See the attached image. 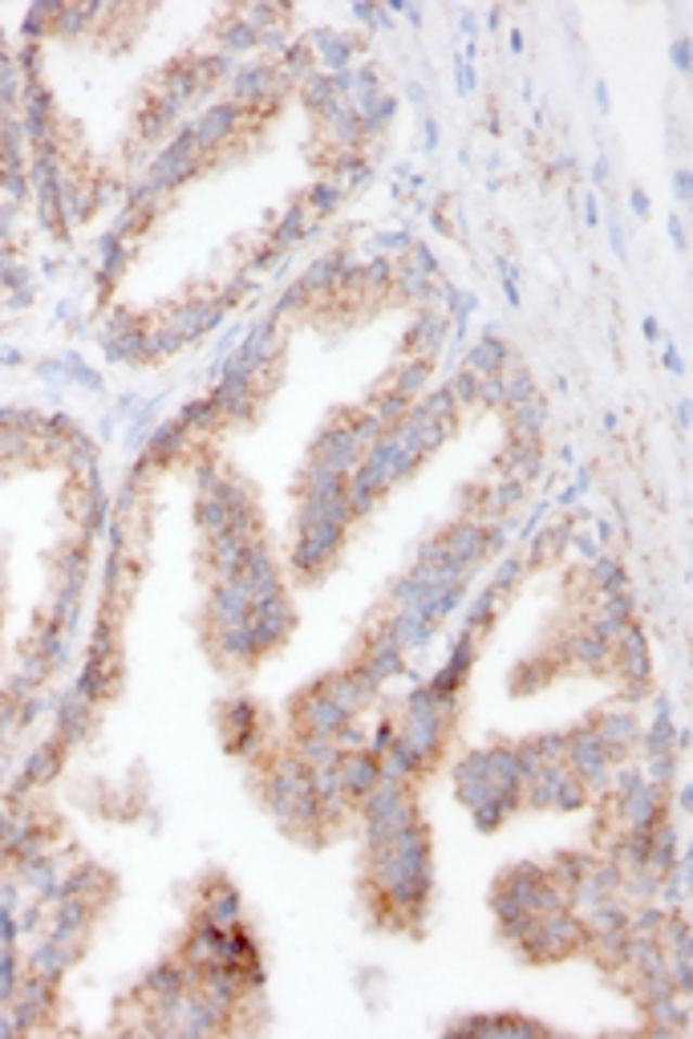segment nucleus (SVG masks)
<instances>
[{
    "label": "nucleus",
    "instance_id": "obj_51",
    "mask_svg": "<svg viewBox=\"0 0 693 1039\" xmlns=\"http://www.w3.org/2000/svg\"><path fill=\"white\" fill-rule=\"evenodd\" d=\"M585 219H588V228H596V224H601V212H596V195H592V191L585 195Z\"/></svg>",
    "mask_w": 693,
    "mask_h": 1039
},
{
    "label": "nucleus",
    "instance_id": "obj_46",
    "mask_svg": "<svg viewBox=\"0 0 693 1039\" xmlns=\"http://www.w3.org/2000/svg\"><path fill=\"white\" fill-rule=\"evenodd\" d=\"M673 191H678V200L690 203V191H693L690 167H678V172H673Z\"/></svg>",
    "mask_w": 693,
    "mask_h": 1039
},
{
    "label": "nucleus",
    "instance_id": "obj_10",
    "mask_svg": "<svg viewBox=\"0 0 693 1039\" xmlns=\"http://www.w3.org/2000/svg\"><path fill=\"white\" fill-rule=\"evenodd\" d=\"M447 1036H487V1039H527V1036H552V1027L539 1024V1019H527L519 1011H499V1015H459L454 1024L447 1027Z\"/></svg>",
    "mask_w": 693,
    "mask_h": 1039
},
{
    "label": "nucleus",
    "instance_id": "obj_21",
    "mask_svg": "<svg viewBox=\"0 0 693 1039\" xmlns=\"http://www.w3.org/2000/svg\"><path fill=\"white\" fill-rule=\"evenodd\" d=\"M385 630L394 634V642L406 654H422L438 634V621H431L418 606H394L385 613Z\"/></svg>",
    "mask_w": 693,
    "mask_h": 1039
},
{
    "label": "nucleus",
    "instance_id": "obj_24",
    "mask_svg": "<svg viewBox=\"0 0 693 1039\" xmlns=\"http://www.w3.org/2000/svg\"><path fill=\"white\" fill-rule=\"evenodd\" d=\"M495 471L503 476V480H515V483H536V476L543 471V447L539 443H519V439H508V447L499 451V459H495Z\"/></svg>",
    "mask_w": 693,
    "mask_h": 1039
},
{
    "label": "nucleus",
    "instance_id": "obj_52",
    "mask_svg": "<svg viewBox=\"0 0 693 1039\" xmlns=\"http://www.w3.org/2000/svg\"><path fill=\"white\" fill-rule=\"evenodd\" d=\"M629 203H632V212H637V216H641V219L649 216V200H645V191H632V200H629Z\"/></svg>",
    "mask_w": 693,
    "mask_h": 1039
},
{
    "label": "nucleus",
    "instance_id": "obj_26",
    "mask_svg": "<svg viewBox=\"0 0 693 1039\" xmlns=\"http://www.w3.org/2000/svg\"><path fill=\"white\" fill-rule=\"evenodd\" d=\"M503 415H508V434L519 443H539L548 431V398L543 394H531L524 403L508 406Z\"/></svg>",
    "mask_w": 693,
    "mask_h": 1039
},
{
    "label": "nucleus",
    "instance_id": "obj_42",
    "mask_svg": "<svg viewBox=\"0 0 693 1039\" xmlns=\"http://www.w3.org/2000/svg\"><path fill=\"white\" fill-rule=\"evenodd\" d=\"M442 387L450 390V398L459 403V410H471V406H478V373H471L466 366H459V370L450 373Z\"/></svg>",
    "mask_w": 693,
    "mask_h": 1039
},
{
    "label": "nucleus",
    "instance_id": "obj_38",
    "mask_svg": "<svg viewBox=\"0 0 693 1039\" xmlns=\"http://www.w3.org/2000/svg\"><path fill=\"white\" fill-rule=\"evenodd\" d=\"M410 398H401V394H394V390H373L370 394V403H365V410H373L377 415V422L382 427H394V422H401L406 415H410Z\"/></svg>",
    "mask_w": 693,
    "mask_h": 1039
},
{
    "label": "nucleus",
    "instance_id": "obj_49",
    "mask_svg": "<svg viewBox=\"0 0 693 1039\" xmlns=\"http://www.w3.org/2000/svg\"><path fill=\"white\" fill-rule=\"evenodd\" d=\"M9 1036H21V1031H16L13 1011H9V1008H4V1003H0V1039H9Z\"/></svg>",
    "mask_w": 693,
    "mask_h": 1039
},
{
    "label": "nucleus",
    "instance_id": "obj_41",
    "mask_svg": "<svg viewBox=\"0 0 693 1039\" xmlns=\"http://www.w3.org/2000/svg\"><path fill=\"white\" fill-rule=\"evenodd\" d=\"M25 975V954L16 947H0V1003H9Z\"/></svg>",
    "mask_w": 693,
    "mask_h": 1039
},
{
    "label": "nucleus",
    "instance_id": "obj_45",
    "mask_svg": "<svg viewBox=\"0 0 693 1039\" xmlns=\"http://www.w3.org/2000/svg\"><path fill=\"white\" fill-rule=\"evenodd\" d=\"M499 273H503V284H508V301L511 305H519V268L515 264H499Z\"/></svg>",
    "mask_w": 693,
    "mask_h": 1039
},
{
    "label": "nucleus",
    "instance_id": "obj_3",
    "mask_svg": "<svg viewBox=\"0 0 693 1039\" xmlns=\"http://www.w3.org/2000/svg\"><path fill=\"white\" fill-rule=\"evenodd\" d=\"M608 674L620 683V702H629V707L653 695V650H649V637L637 621H629V630L616 637Z\"/></svg>",
    "mask_w": 693,
    "mask_h": 1039
},
{
    "label": "nucleus",
    "instance_id": "obj_12",
    "mask_svg": "<svg viewBox=\"0 0 693 1039\" xmlns=\"http://www.w3.org/2000/svg\"><path fill=\"white\" fill-rule=\"evenodd\" d=\"M592 727L601 735V744L608 747V756L620 763L637 751V739H641V727H645V723H641L637 707L620 702V707H608V711L592 714Z\"/></svg>",
    "mask_w": 693,
    "mask_h": 1039
},
{
    "label": "nucleus",
    "instance_id": "obj_50",
    "mask_svg": "<svg viewBox=\"0 0 693 1039\" xmlns=\"http://www.w3.org/2000/svg\"><path fill=\"white\" fill-rule=\"evenodd\" d=\"M422 142H426V151H434V147H438V123H434V118H426V123H422Z\"/></svg>",
    "mask_w": 693,
    "mask_h": 1039
},
{
    "label": "nucleus",
    "instance_id": "obj_48",
    "mask_svg": "<svg viewBox=\"0 0 693 1039\" xmlns=\"http://www.w3.org/2000/svg\"><path fill=\"white\" fill-rule=\"evenodd\" d=\"M454 81H459V90H462V93L475 90V74H471V65L462 62V58H459V65H454Z\"/></svg>",
    "mask_w": 693,
    "mask_h": 1039
},
{
    "label": "nucleus",
    "instance_id": "obj_6",
    "mask_svg": "<svg viewBox=\"0 0 693 1039\" xmlns=\"http://www.w3.org/2000/svg\"><path fill=\"white\" fill-rule=\"evenodd\" d=\"M219 723H223V744H228L231 756L260 760L264 747H268V723H264L260 707L252 698H231Z\"/></svg>",
    "mask_w": 693,
    "mask_h": 1039
},
{
    "label": "nucleus",
    "instance_id": "obj_44",
    "mask_svg": "<svg viewBox=\"0 0 693 1039\" xmlns=\"http://www.w3.org/2000/svg\"><path fill=\"white\" fill-rule=\"evenodd\" d=\"M527 744L543 763H564V731H539Z\"/></svg>",
    "mask_w": 693,
    "mask_h": 1039
},
{
    "label": "nucleus",
    "instance_id": "obj_4",
    "mask_svg": "<svg viewBox=\"0 0 693 1039\" xmlns=\"http://www.w3.org/2000/svg\"><path fill=\"white\" fill-rule=\"evenodd\" d=\"M564 763H568L576 776L585 780L592 796H608L616 760L608 756V747L601 744V735H596V727H592V719H580L576 727L564 731Z\"/></svg>",
    "mask_w": 693,
    "mask_h": 1039
},
{
    "label": "nucleus",
    "instance_id": "obj_36",
    "mask_svg": "<svg viewBox=\"0 0 693 1039\" xmlns=\"http://www.w3.org/2000/svg\"><path fill=\"white\" fill-rule=\"evenodd\" d=\"M555 670H560V667H555L552 658H548V654H539V658L524 662V667L511 674V690H515V695H531V690H539L543 683H552Z\"/></svg>",
    "mask_w": 693,
    "mask_h": 1039
},
{
    "label": "nucleus",
    "instance_id": "obj_34",
    "mask_svg": "<svg viewBox=\"0 0 693 1039\" xmlns=\"http://www.w3.org/2000/svg\"><path fill=\"white\" fill-rule=\"evenodd\" d=\"M499 601H503V597H499L495 590H483V593H478L475 601L466 606V613H462V634H475L478 642H483V634L491 630L495 613H499Z\"/></svg>",
    "mask_w": 693,
    "mask_h": 1039
},
{
    "label": "nucleus",
    "instance_id": "obj_22",
    "mask_svg": "<svg viewBox=\"0 0 693 1039\" xmlns=\"http://www.w3.org/2000/svg\"><path fill=\"white\" fill-rule=\"evenodd\" d=\"M337 772H341V788L349 796V804H357V800L382 780V763H377V756H373L370 747H341Z\"/></svg>",
    "mask_w": 693,
    "mask_h": 1039
},
{
    "label": "nucleus",
    "instance_id": "obj_25",
    "mask_svg": "<svg viewBox=\"0 0 693 1039\" xmlns=\"http://www.w3.org/2000/svg\"><path fill=\"white\" fill-rule=\"evenodd\" d=\"M434 357H422V354H410L401 357L398 366H394V373H389V382H385V390H394V394H401V398H410V403H418L426 390H431V378H434Z\"/></svg>",
    "mask_w": 693,
    "mask_h": 1039
},
{
    "label": "nucleus",
    "instance_id": "obj_19",
    "mask_svg": "<svg viewBox=\"0 0 693 1039\" xmlns=\"http://www.w3.org/2000/svg\"><path fill=\"white\" fill-rule=\"evenodd\" d=\"M317 232H321V224L308 216V207L300 203V195H296V200H288V207L280 212L277 228H268V244H264V249H272L277 256H293L308 236H317Z\"/></svg>",
    "mask_w": 693,
    "mask_h": 1039
},
{
    "label": "nucleus",
    "instance_id": "obj_16",
    "mask_svg": "<svg viewBox=\"0 0 693 1039\" xmlns=\"http://www.w3.org/2000/svg\"><path fill=\"white\" fill-rule=\"evenodd\" d=\"M203 618H207V634L228 630V625H244V621L252 618V597H247L235 581H211Z\"/></svg>",
    "mask_w": 693,
    "mask_h": 1039
},
{
    "label": "nucleus",
    "instance_id": "obj_5",
    "mask_svg": "<svg viewBox=\"0 0 693 1039\" xmlns=\"http://www.w3.org/2000/svg\"><path fill=\"white\" fill-rule=\"evenodd\" d=\"M592 804L588 784L568 763H548L536 776L524 784V808H539V812H580Z\"/></svg>",
    "mask_w": 693,
    "mask_h": 1039
},
{
    "label": "nucleus",
    "instance_id": "obj_1",
    "mask_svg": "<svg viewBox=\"0 0 693 1039\" xmlns=\"http://www.w3.org/2000/svg\"><path fill=\"white\" fill-rule=\"evenodd\" d=\"M394 719H398V739L431 772L450 744V731L459 719V695H438L431 683H418L401 702V714H394Z\"/></svg>",
    "mask_w": 693,
    "mask_h": 1039
},
{
    "label": "nucleus",
    "instance_id": "obj_17",
    "mask_svg": "<svg viewBox=\"0 0 693 1039\" xmlns=\"http://www.w3.org/2000/svg\"><path fill=\"white\" fill-rule=\"evenodd\" d=\"M195 917L211 922V926H235V922H244V901L235 894V885H231L228 877H207V882L200 885Z\"/></svg>",
    "mask_w": 693,
    "mask_h": 1039
},
{
    "label": "nucleus",
    "instance_id": "obj_56",
    "mask_svg": "<svg viewBox=\"0 0 693 1039\" xmlns=\"http://www.w3.org/2000/svg\"><path fill=\"white\" fill-rule=\"evenodd\" d=\"M0 861H4V853H0Z\"/></svg>",
    "mask_w": 693,
    "mask_h": 1039
},
{
    "label": "nucleus",
    "instance_id": "obj_37",
    "mask_svg": "<svg viewBox=\"0 0 693 1039\" xmlns=\"http://www.w3.org/2000/svg\"><path fill=\"white\" fill-rule=\"evenodd\" d=\"M499 378H503V394H508V406L524 403V398L539 394V390H536V378H531V370H527L519 357H511L508 366L499 370Z\"/></svg>",
    "mask_w": 693,
    "mask_h": 1039
},
{
    "label": "nucleus",
    "instance_id": "obj_55",
    "mask_svg": "<svg viewBox=\"0 0 693 1039\" xmlns=\"http://www.w3.org/2000/svg\"><path fill=\"white\" fill-rule=\"evenodd\" d=\"M645 338H649V342H657V338H662V329H657V321H649V326H645Z\"/></svg>",
    "mask_w": 693,
    "mask_h": 1039
},
{
    "label": "nucleus",
    "instance_id": "obj_2",
    "mask_svg": "<svg viewBox=\"0 0 693 1039\" xmlns=\"http://www.w3.org/2000/svg\"><path fill=\"white\" fill-rule=\"evenodd\" d=\"M349 528L333 520H293V569L300 581H317L345 548Z\"/></svg>",
    "mask_w": 693,
    "mask_h": 1039
},
{
    "label": "nucleus",
    "instance_id": "obj_23",
    "mask_svg": "<svg viewBox=\"0 0 693 1039\" xmlns=\"http://www.w3.org/2000/svg\"><path fill=\"white\" fill-rule=\"evenodd\" d=\"M211 637V650H216V658L223 662V667L240 670V667H252V662H260L264 654L260 646H256V637H252V625H228V630H216Z\"/></svg>",
    "mask_w": 693,
    "mask_h": 1039
},
{
    "label": "nucleus",
    "instance_id": "obj_13",
    "mask_svg": "<svg viewBox=\"0 0 693 1039\" xmlns=\"http://www.w3.org/2000/svg\"><path fill=\"white\" fill-rule=\"evenodd\" d=\"M305 46L312 49V62L321 74H345L357 65V53H361V37L349 29H317L305 37Z\"/></svg>",
    "mask_w": 693,
    "mask_h": 1039
},
{
    "label": "nucleus",
    "instance_id": "obj_20",
    "mask_svg": "<svg viewBox=\"0 0 693 1039\" xmlns=\"http://www.w3.org/2000/svg\"><path fill=\"white\" fill-rule=\"evenodd\" d=\"M478 658V637L475 634H462L454 637V646H450L447 662L434 670L426 683L438 690V695H462V686H466V679H471V667H475Z\"/></svg>",
    "mask_w": 693,
    "mask_h": 1039
},
{
    "label": "nucleus",
    "instance_id": "obj_15",
    "mask_svg": "<svg viewBox=\"0 0 693 1039\" xmlns=\"http://www.w3.org/2000/svg\"><path fill=\"white\" fill-rule=\"evenodd\" d=\"M495 788H503L495 780L491 763H487V747H471L462 751L459 763H454V796H459L466 808H475L478 800H487Z\"/></svg>",
    "mask_w": 693,
    "mask_h": 1039
},
{
    "label": "nucleus",
    "instance_id": "obj_18",
    "mask_svg": "<svg viewBox=\"0 0 693 1039\" xmlns=\"http://www.w3.org/2000/svg\"><path fill=\"white\" fill-rule=\"evenodd\" d=\"M450 342V321L442 317V313L434 309H418L414 321H410V329L401 333V357L410 354H422V357H434L438 362V354L447 350Z\"/></svg>",
    "mask_w": 693,
    "mask_h": 1039
},
{
    "label": "nucleus",
    "instance_id": "obj_14",
    "mask_svg": "<svg viewBox=\"0 0 693 1039\" xmlns=\"http://www.w3.org/2000/svg\"><path fill=\"white\" fill-rule=\"evenodd\" d=\"M247 625H252V637H256L260 654L284 646L296 630V609H293V601H288V593H280V597L264 601V606H252Z\"/></svg>",
    "mask_w": 693,
    "mask_h": 1039
},
{
    "label": "nucleus",
    "instance_id": "obj_8",
    "mask_svg": "<svg viewBox=\"0 0 693 1039\" xmlns=\"http://www.w3.org/2000/svg\"><path fill=\"white\" fill-rule=\"evenodd\" d=\"M308 459H312V464H321V467H329V471H337V476H349V471H354V467L365 459V447H361V439L349 431V422L337 415L333 422H324L321 434L312 439Z\"/></svg>",
    "mask_w": 693,
    "mask_h": 1039
},
{
    "label": "nucleus",
    "instance_id": "obj_31",
    "mask_svg": "<svg viewBox=\"0 0 693 1039\" xmlns=\"http://www.w3.org/2000/svg\"><path fill=\"white\" fill-rule=\"evenodd\" d=\"M511 357H515V350H511L503 338H495V333H487V338H478L471 350H466V370L478 373V378H487V373H499L503 366H508Z\"/></svg>",
    "mask_w": 693,
    "mask_h": 1039
},
{
    "label": "nucleus",
    "instance_id": "obj_35",
    "mask_svg": "<svg viewBox=\"0 0 693 1039\" xmlns=\"http://www.w3.org/2000/svg\"><path fill=\"white\" fill-rule=\"evenodd\" d=\"M300 203H305V207H308V216L317 219V224H324V219L333 216V212H337L341 203H345V191H341L337 183H329V179H321V183H312V187H308V191H305V195H300Z\"/></svg>",
    "mask_w": 693,
    "mask_h": 1039
},
{
    "label": "nucleus",
    "instance_id": "obj_39",
    "mask_svg": "<svg viewBox=\"0 0 693 1039\" xmlns=\"http://www.w3.org/2000/svg\"><path fill=\"white\" fill-rule=\"evenodd\" d=\"M524 573H527V560H524V553H503L499 557V565L491 569V585L487 590H495L499 597H508L519 581H524Z\"/></svg>",
    "mask_w": 693,
    "mask_h": 1039
},
{
    "label": "nucleus",
    "instance_id": "obj_53",
    "mask_svg": "<svg viewBox=\"0 0 693 1039\" xmlns=\"http://www.w3.org/2000/svg\"><path fill=\"white\" fill-rule=\"evenodd\" d=\"M669 232H673V244H678V252H685V232H681V219H669Z\"/></svg>",
    "mask_w": 693,
    "mask_h": 1039
},
{
    "label": "nucleus",
    "instance_id": "obj_47",
    "mask_svg": "<svg viewBox=\"0 0 693 1039\" xmlns=\"http://www.w3.org/2000/svg\"><path fill=\"white\" fill-rule=\"evenodd\" d=\"M690 58H693L690 37H678V41H673V65H678V69H690Z\"/></svg>",
    "mask_w": 693,
    "mask_h": 1039
},
{
    "label": "nucleus",
    "instance_id": "obj_43",
    "mask_svg": "<svg viewBox=\"0 0 693 1039\" xmlns=\"http://www.w3.org/2000/svg\"><path fill=\"white\" fill-rule=\"evenodd\" d=\"M665 917L662 901H632L629 905V934H657Z\"/></svg>",
    "mask_w": 693,
    "mask_h": 1039
},
{
    "label": "nucleus",
    "instance_id": "obj_27",
    "mask_svg": "<svg viewBox=\"0 0 693 1039\" xmlns=\"http://www.w3.org/2000/svg\"><path fill=\"white\" fill-rule=\"evenodd\" d=\"M284 747H293L308 768H324V763L341 760L337 739H333V735H321V731H308V727H288V744Z\"/></svg>",
    "mask_w": 693,
    "mask_h": 1039
},
{
    "label": "nucleus",
    "instance_id": "obj_7",
    "mask_svg": "<svg viewBox=\"0 0 693 1039\" xmlns=\"http://www.w3.org/2000/svg\"><path fill=\"white\" fill-rule=\"evenodd\" d=\"M349 662H361L377 683H389V679H398L401 670H406V650H401L398 642H394V634L385 630V618H377L354 646Z\"/></svg>",
    "mask_w": 693,
    "mask_h": 1039
},
{
    "label": "nucleus",
    "instance_id": "obj_29",
    "mask_svg": "<svg viewBox=\"0 0 693 1039\" xmlns=\"http://www.w3.org/2000/svg\"><path fill=\"white\" fill-rule=\"evenodd\" d=\"M373 175V163L365 151H345V155H333V163H329V183H337L345 195H354L357 187H365Z\"/></svg>",
    "mask_w": 693,
    "mask_h": 1039
},
{
    "label": "nucleus",
    "instance_id": "obj_40",
    "mask_svg": "<svg viewBox=\"0 0 693 1039\" xmlns=\"http://www.w3.org/2000/svg\"><path fill=\"white\" fill-rule=\"evenodd\" d=\"M195 524H200L203 541L216 536V532H223V528H231L228 504H223L219 496H200V504H195Z\"/></svg>",
    "mask_w": 693,
    "mask_h": 1039
},
{
    "label": "nucleus",
    "instance_id": "obj_11",
    "mask_svg": "<svg viewBox=\"0 0 693 1039\" xmlns=\"http://www.w3.org/2000/svg\"><path fill=\"white\" fill-rule=\"evenodd\" d=\"M321 686H324V695L333 698L341 711L357 714V719H361V711H365L373 698H377V690H382V683H377V679H373V674L361 667V662H345L341 670L324 674Z\"/></svg>",
    "mask_w": 693,
    "mask_h": 1039
},
{
    "label": "nucleus",
    "instance_id": "obj_30",
    "mask_svg": "<svg viewBox=\"0 0 693 1039\" xmlns=\"http://www.w3.org/2000/svg\"><path fill=\"white\" fill-rule=\"evenodd\" d=\"M69 966H74V959H69L49 934H41L29 947V954H25V971H33V975H41V978H53V983H62V975Z\"/></svg>",
    "mask_w": 693,
    "mask_h": 1039
},
{
    "label": "nucleus",
    "instance_id": "obj_28",
    "mask_svg": "<svg viewBox=\"0 0 693 1039\" xmlns=\"http://www.w3.org/2000/svg\"><path fill=\"white\" fill-rule=\"evenodd\" d=\"M394 114H398V98L389 90H382V93H373L370 102L365 106L357 110V123H361V142L370 147V142H377L389 130V123H394ZM361 147V151H365Z\"/></svg>",
    "mask_w": 693,
    "mask_h": 1039
},
{
    "label": "nucleus",
    "instance_id": "obj_33",
    "mask_svg": "<svg viewBox=\"0 0 693 1039\" xmlns=\"http://www.w3.org/2000/svg\"><path fill=\"white\" fill-rule=\"evenodd\" d=\"M296 98H300V106H305L308 114H312V118H321L324 110H333V106L341 102L337 78H333V74H321V69H317V74H312V78H308L305 86L296 90Z\"/></svg>",
    "mask_w": 693,
    "mask_h": 1039
},
{
    "label": "nucleus",
    "instance_id": "obj_54",
    "mask_svg": "<svg viewBox=\"0 0 693 1039\" xmlns=\"http://www.w3.org/2000/svg\"><path fill=\"white\" fill-rule=\"evenodd\" d=\"M665 366H669V370H681V357H678V350H669V354H665Z\"/></svg>",
    "mask_w": 693,
    "mask_h": 1039
},
{
    "label": "nucleus",
    "instance_id": "obj_32",
    "mask_svg": "<svg viewBox=\"0 0 693 1039\" xmlns=\"http://www.w3.org/2000/svg\"><path fill=\"white\" fill-rule=\"evenodd\" d=\"M592 861H596V853H592V849H560V853L548 857V865H543V869H548V877H552V882L560 885L564 894H568L572 885L580 882L588 869H592Z\"/></svg>",
    "mask_w": 693,
    "mask_h": 1039
},
{
    "label": "nucleus",
    "instance_id": "obj_9",
    "mask_svg": "<svg viewBox=\"0 0 693 1039\" xmlns=\"http://www.w3.org/2000/svg\"><path fill=\"white\" fill-rule=\"evenodd\" d=\"M349 719H357V714L341 711L337 702L324 695L321 679H317L312 686H305V690H300V695L293 698V707H288V727L321 731V735H333V739H337L341 727H345Z\"/></svg>",
    "mask_w": 693,
    "mask_h": 1039
}]
</instances>
